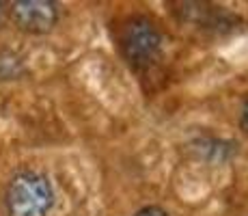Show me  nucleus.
Listing matches in <instances>:
<instances>
[{"label": "nucleus", "instance_id": "obj_1", "mask_svg": "<svg viewBox=\"0 0 248 216\" xmlns=\"http://www.w3.org/2000/svg\"><path fill=\"white\" fill-rule=\"evenodd\" d=\"M2 203L7 216H50L56 190L44 171L22 169L7 182Z\"/></svg>", "mask_w": 248, "mask_h": 216}, {"label": "nucleus", "instance_id": "obj_2", "mask_svg": "<svg viewBox=\"0 0 248 216\" xmlns=\"http://www.w3.org/2000/svg\"><path fill=\"white\" fill-rule=\"evenodd\" d=\"M117 48L130 69L147 71L164 52V33L151 17L132 16L119 28Z\"/></svg>", "mask_w": 248, "mask_h": 216}, {"label": "nucleus", "instance_id": "obj_3", "mask_svg": "<svg viewBox=\"0 0 248 216\" xmlns=\"http://www.w3.org/2000/svg\"><path fill=\"white\" fill-rule=\"evenodd\" d=\"M7 13L17 31L32 37L52 33L61 20V7L54 0H16Z\"/></svg>", "mask_w": 248, "mask_h": 216}, {"label": "nucleus", "instance_id": "obj_4", "mask_svg": "<svg viewBox=\"0 0 248 216\" xmlns=\"http://www.w3.org/2000/svg\"><path fill=\"white\" fill-rule=\"evenodd\" d=\"M190 151L205 165L220 166L231 162L240 153V143L222 136H197L194 141H190Z\"/></svg>", "mask_w": 248, "mask_h": 216}, {"label": "nucleus", "instance_id": "obj_5", "mask_svg": "<svg viewBox=\"0 0 248 216\" xmlns=\"http://www.w3.org/2000/svg\"><path fill=\"white\" fill-rule=\"evenodd\" d=\"M26 76V65L20 54L11 50L0 52V83H11V80H20Z\"/></svg>", "mask_w": 248, "mask_h": 216}, {"label": "nucleus", "instance_id": "obj_6", "mask_svg": "<svg viewBox=\"0 0 248 216\" xmlns=\"http://www.w3.org/2000/svg\"><path fill=\"white\" fill-rule=\"evenodd\" d=\"M132 216H173L164 205H158V203H149V205H142L138 208Z\"/></svg>", "mask_w": 248, "mask_h": 216}, {"label": "nucleus", "instance_id": "obj_7", "mask_svg": "<svg viewBox=\"0 0 248 216\" xmlns=\"http://www.w3.org/2000/svg\"><path fill=\"white\" fill-rule=\"evenodd\" d=\"M237 123H240V130H242V132L248 134V98H246V102L242 104L240 119H237Z\"/></svg>", "mask_w": 248, "mask_h": 216}, {"label": "nucleus", "instance_id": "obj_8", "mask_svg": "<svg viewBox=\"0 0 248 216\" xmlns=\"http://www.w3.org/2000/svg\"><path fill=\"white\" fill-rule=\"evenodd\" d=\"M4 16H7V4L0 0V24H2V20H4Z\"/></svg>", "mask_w": 248, "mask_h": 216}]
</instances>
